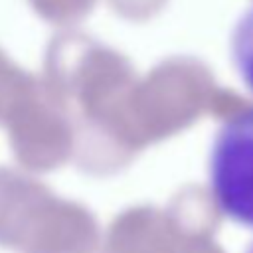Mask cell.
Listing matches in <instances>:
<instances>
[{"label":"cell","instance_id":"cell-1","mask_svg":"<svg viewBox=\"0 0 253 253\" xmlns=\"http://www.w3.org/2000/svg\"><path fill=\"white\" fill-rule=\"evenodd\" d=\"M206 174L217 211L235 225L253 229V107L229 115L217 126Z\"/></svg>","mask_w":253,"mask_h":253},{"label":"cell","instance_id":"cell-2","mask_svg":"<svg viewBox=\"0 0 253 253\" xmlns=\"http://www.w3.org/2000/svg\"><path fill=\"white\" fill-rule=\"evenodd\" d=\"M229 59L241 85L253 95V4L235 20L229 36Z\"/></svg>","mask_w":253,"mask_h":253},{"label":"cell","instance_id":"cell-3","mask_svg":"<svg viewBox=\"0 0 253 253\" xmlns=\"http://www.w3.org/2000/svg\"><path fill=\"white\" fill-rule=\"evenodd\" d=\"M245 253H253V241H251V245L247 247V251H245Z\"/></svg>","mask_w":253,"mask_h":253}]
</instances>
